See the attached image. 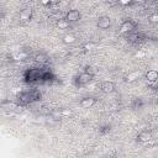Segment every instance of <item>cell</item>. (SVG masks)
Listing matches in <instances>:
<instances>
[{
	"label": "cell",
	"mask_w": 158,
	"mask_h": 158,
	"mask_svg": "<svg viewBox=\"0 0 158 158\" xmlns=\"http://www.w3.org/2000/svg\"><path fill=\"white\" fill-rule=\"evenodd\" d=\"M90 68L88 67L86 70L81 72L77 78H75V85L77 86H83V85H86L89 84L93 79H94V73L91 70H89Z\"/></svg>",
	"instance_id": "obj_1"
},
{
	"label": "cell",
	"mask_w": 158,
	"mask_h": 158,
	"mask_svg": "<svg viewBox=\"0 0 158 158\" xmlns=\"http://www.w3.org/2000/svg\"><path fill=\"white\" fill-rule=\"evenodd\" d=\"M135 28H136V22L133 20H131V19H127L121 23L118 32L121 35H128L131 32H135Z\"/></svg>",
	"instance_id": "obj_2"
},
{
	"label": "cell",
	"mask_w": 158,
	"mask_h": 158,
	"mask_svg": "<svg viewBox=\"0 0 158 158\" xmlns=\"http://www.w3.org/2000/svg\"><path fill=\"white\" fill-rule=\"evenodd\" d=\"M64 19H65L69 23H74V22L80 21V19H81V14H80L79 10H77V9H72V10H69V11L65 12Z\"/></svg>",
	"instance_id": "obj_3"
},
{
	"label": "cell",
	"mask_w": 158,
	"mask_h": 158,
	"mask_svg": "<svg viewBox=\"0 0 158 158\" xmlns=\"http://www.w3.org/2000/svg\"><path fill=\"white\" fill-rule=\"evenodd\" d=\"M152 138H153V135H152V131H149V130H144V131L139 132L137 136V141L139 143H148L149 141H152Z\"/></svg>",
	"instance_id": "obj_4"
},
{
	"label": "cell",
	"mask_w": 158,
	"mask_h": 158,
	"mask_svg": "<svg viewBox=\"0 0 158 158\" xmlns=\"http://www.w3.org/2000/svg\"><path fill=\"white\" fill-rule=\"evenodd\" d=\"M95 102H96V98H94V96H84L79 100V105L84 109H89V107L94 106Z\"/></svg>",
	"instance_id": "obj_5"
},
{
	"label": "cell",
	"mask_w": 158,
	"mask_h": 158,
	"mask_svg": "<svg viewBox=\"0 0 158 158\" xmlns=\"http://www.w3.org/2000/svg\"><path fill=\"white\" fill-rule=\"evenodd\" d=\"M96 26L101 30H106L111 26V19L109 16H100L96 21Z\"/></svg>",
	"instance_id": "obj_6"
},
{
	"label": "cell",
	"mask_w": 158,
	"mask_h": 158,
	"mask_svg": "<svg viewBox=\"0 0 158 158\" xmlns=\"http://www.w3.org/2000/svg\"><path fill=\"white\" fill-rule=\"evenodd\" d=\"M100 90L102 93H105V94H110V93H112L115 90V83L114 81H109V80L102 81L100 84Z\"/></svg>",
	"instance_id": "obj_7"
},
{
	"label": "cell",
	"mask_w": 158,
	"mask_h": 158,
	"mask_svg": "<svg viewBox=\"0 0 158 158\" xmlns=\"http://www.w3.org/2000/svg\"><path fill=\"white\" fill-rule=\"evenodd\" d=\"M19 16H20V20H21V21H31V19H32V9H31V7H25V9H22V10L20 11Z\"/></svg>",
	"instance_id": "obj_8"
},
{
	"label": "cell",
	"mask_w": 158,
	"mask_h": 158,
	"mask_svg": "<svg viewBox=\"0 0 158 158\" xmlns=\"http://www.w3.org/2000/svg\"><path fill=\"white\" fill-rule=\"evenodd\" d=\"M144 78L149 83H157L158 81V72L156 69H149V70L146 72Z\"/></svg>",
	"instance_id": "obj_9"
},
{
	"label": "cell",
	"mask_w": 158,
	"mask_h": 158,
	"mask_svg": "<svg viewBox=\"0 0 158 158\" xmlns=\"http://www.w3.org/2000/svg\"><path fill=\"white\" fill-rule=\"evenodd\" d=\"M139 77H141V73H139L138 70H133V72H130V73H127V74L125 75V81H126V83H133V81H136Z\"/></svg>",
	"instance_id": "obj_10"
},
{
	"label": "cell",
	"mask_w": 158,
	"mask_h": 158,
	"mask_svg": "<svg viewBox=\"0 0 158 158\" xmlns=\"http://www.w3.org/2000/svg\"><path fill=\"white\" fill-rule=\"evenodd\" d=\"M62 42L64 44H74L77 42V37L73 33H67L62 37Z\"/></svg>",
	"instance_id": "obj_11"
},
{
	"label": "cell",
	"mask_w": 158,
	"mask_h": 158,
	"mask_svg": "<svg viewBox=\"0 0 158 158\" xmlns=\"http://www.w3.org/2000/svg\"><path fill=\"white\" fill-rule=\"evenodd\" d=\"M2 109L5 110H9V111H12V110H16V109H20V105L17 102H12V101H4L1 104Z\"/></svg>",
	"instance_id": "obj_12"
},
{
	"label": "cell",
	"mask_w": 158,
	"mask_h": 158,
	"mask_svg": "<svg viewBox=\"0 0 158 158\" xmlns=\"http://www.w3.org/2000/svg\"><path fill=\"white\" fill-rule=\"evenodd\" d=\"M56 26L59 28V30H67L69 28L70 23L64 19V17H60V19H57V22H56Z\"/></svg>",
	"instance_id": "obj_13"
},
{
	"label": "cell",
	"mask_w": 158,
	"mask_h": 158,
	"mask_svg": "<svg viewBox=\"0 0 158 158\" xmlns=\"http://www.w3.org/2000/svg\"><path fill=\"white\" fill-rule=\"evenodd\" d=\"M35 60L37 62V63H40V64H44V63H47V60H48V56L46 54V53H37L36 56H35Z\"/></svg>",
	"instance_id": "obj_14"
},
{
	"label": "cell",
	"mask_w": 158,
	"mask_h": 158,
	"mask_svg": "<svg viewBox=\"0 0 158 158\" xmlns=\"http://www.w3.org/2000/svg\"><path fill=\"white\" fill-rule=\"evenodd\" d=\"M28 94H30L31 101H38L42 98V95H41V93L38 90H31V91H28Z\"/></svg>",
	"instance_id": "obj_15"
},
{
	"label": "cell",
	"mask_w": 158,
	"mask_h": 158,
	"mask_svg": "<svg viewBox=\"0 0 158 158\" xmlns=\"http://www.w3.org/2000/svg\"><path fill=\"white\" fill-rule=\"evenodd\" d=\"M95 46H96V43H95V42L89 41V42H85V43L81 46V48H83L84 51H90V49H93Z\"/></svg>",
	"instance_id": "obj_16"
},
{
	"label": "cell",
	"mask_w": 158,
	"mask_h": 158,
	"mask_svg": "<svg viewBox=\"0 0 158 158\" xmlns=\"http://www.w3.org/2000/svg\"><path fill=\"white\" fill-rule=\"evenodd\" d=\"M60 114L63 117H69L73 115V111L70 109H60Z\"/></svg>",
	"instance_id": "obj_17"
},
{
	"label": "cell",
	"mask_w": 158,
	"mask_h": 158,
	"mask_svg": "<svg viewBox=\"0 0 158 158\" xmlns=\"http://www.w3.org/2000/svg\"><path fill=\"white\" fill-rule=\"evenodd\" d=\"M149 22L158 25V12H154V14H151L149 15Z\"/></svg>",
	"instance_id": "obj_18"
},
{
	"label": "cell",
	"mask_w": 158,
	"mask_h": 158,
	"mask_svg": "<svg viewBox=\"0 0 158 158\" xmlns=\"http://www.w3.org/2000/svg\"><path fill=\"white\" fill-rule=\"evenodd\" d=\"M142 105H143V101H142V99H136L135 100V104H133V107L135 109H141L142 107Z\"/></svg>",
	"instance_id": "obj_19"
},
{
	"label": "cell",
	"mask_w": 158,
	"mask_h": 158,
	"mask_svg": "<svg viewBox=\"0 0 158 158\" xmlns=\"http://www.w3.org/2000/svg\"><path fill=\"white\" fill-rule=\"evenodd\" d=\"M109 131H110V125H105V126H102V127L99 130V132L102 133V135L106 133V132H109Z\"/></svg>",
	"instance_id": "obj_20"
},
{
	"label": "cell",
	"mask_w": 158,
	"mask_h": 158,
	"mask_svg": "<svg viewBox=\"0 0 158 158\" xmlns=\"http://www.w3.org/2000/svg\"><path fill=\"white\" fill-rule=\"evenodd\" d=\"M117 4L118 5H131V4H133L132 1H117Z\"/></svg>",
	"instance_id": "obj_21"
},
{
	"label": "cell",
	"mask_w": 158,
	"mask_h": 158,
	"mask_svg": "<svg viewBox=\"0 0 158 158\" xmlns=\"http://www.w3.org/2000/svg\"><path fill=\"white\" fill-rule=\"evenodd\" d=\"M157 30H158V25H157Z\"/></svg>",
	"instance_id": "obj_22"
},
{
	"label": "cell",
	"mask_w": 158,
	"mask_h": 158,
	"mask_svg": "<svg viewBox=\"0 0 158 158\" xmlns=\"http://www.w3.org/2000/svg\"><path fill=\"white\" fill-rule=\"evenodd\" d=\"M157 12H158V11H157Z\"/></svg>",
	"instance_id": "obj_23"
}]
</instances>
